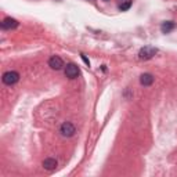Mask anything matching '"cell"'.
Returning a JSON list of instances; mask_svg holds the SVG:
<instances>
[{
  "mask_svg": "<svg viewBox=\"0 0 177 177\" xmlns=\"http://www.w3.org/2000/svg\"><path fill=\"white\" fill-rule=\"evenodd\" d=\"M18 25H20V22H18L15 18H11V17L4 18L3 22H2V28H3V29H7V31H10V29H15Z\"/></svg>",
  "mask_w": 177,
  "mask_h": 177,
  "instance_id": "8992f818",
  "label": "cell"
},
{
  "mask_svg": "<svg viewBox=\"0 0 177 177\" xmlns=\"http://www.w3.org/2000/svg\"><path fill=\"white\" fill-rule=\"evenodd\" d=\"M3 83L7 86H11V85H15V83L20 80V73L17 71H8L3 75Z\"/></svg>",
  "mask_w": 177,
  "mask_h": 177,
  "instance_id": "7a4b0ae2",
  "label": "cell"
},
{
  "mask_svg": "<svg viewBox=\"0 0 177 177\" xmlns=\"http://www.w3.org/2000/svg\"><path fill=\"white\" fill-rule=\"evenodd\" d=\"M140 83L143 86H151L154 83V76L151 73H143L140 76Z\"/></svg>",
  "mask_w": 177,
  "mask_h": 177,
  "instance_id": "ba28073f",
  "label": "cell"
},
{
  "mask_svg": "<svg viewBox=\"0 0 177 177\" xmlns=\"http://www.w3.org/2000/svg\"><path fill=\"white\" fill-rule=\"evenodd\" d=\"M157 53H158L157 47H154V46H144V47L140 48V51H138V58L143 60V61H147V60H151Z\"/></svg>",
  "mask_w": 177,
  "mask_h": 177,
  "instance_id": "6da1fadb",
  "label": "cell"
},
{
  "mask_svg": "<svg viewBox=\"0 0 177 177\" xmlns=\"http://www.w3.org/2000/svg\"><path fill=\"white\" fill-rule=\"evenodd\" d=\"M80 55H82V60L86 62V65H87V67H90V61H88L87 58H86V55L85 54H80Z\"/></svg>",
  "mask_w": 177,
  "mask_h": 177,
  "instance_id": "8fae6325",
  "label": "cell"
},
{
  "mask_svg": "<svg viewBox=\"0 0 177 177\" xmlns=\"http://www.w3.org/2000/svg\"><path fill=\"white\" fill-rule=\"evenodd\" d=\"M176 28V24H174L173 21H165L163 24L160 25V31L163 32V33H169V32H172Z\"/></svg>",
  "mask_w": 177,
  "mask_h": 177,
  "instance_id": "9c48e42d",
  "label": "cell"
},
{
  "mask_svg": "<svg viewBox=\"0 0 177 177\" xmlns=\"http://www.w3.org/2000/svg\"><path fill=\"white\" fill-rule=\"evenodd\" d=\"M48 67H50L51 69L60 71V69L64 67V61H62L61 57H58V55H53V57L48 60Z\"/></svg>",
  "mask_w": 177,
  "mask_h": 177,
  "instance_id": "5b68a950",
  "label": "cell"
},
{
  "mask_svg": "<svg viewBox=\"0 0 177 177\" xmlns=\"http://www.w3.org/2000/svg\"><path fill=\"white\" fill-rule=\"evenodd\" d=\"M130 7H132V2H130V0H127V2H125L123 4H120V6H119V10L120 11H127Z\"/></svg>",
  "mask_w": 177,
  "mask_h": 177,
  "instance_id": "30bf717a",
  "label": "cell"
},
{
  "mask_svg": "<svg viewBox=\"0 0 177 177\" xmlns=\"http://www.w3.org/2000/svg\"><path fill=\"white\" fill-rule=\"evenodd\" d=\"M65 75L68 76L69 79H76L79 76V67L76 64H73V62L67 64V67H65Z\"/></svg>",
  "mask_w": 177,
  "mask_h": 177,
  "instance_id": "277c9868",
  "label": "cell"
},
{
  "mask_svg": "<svg viewBox=\"0 0 177 177\" xmlns=\"http://www.w3.org/2000/svg\"><path fill=\"white\" fill-rule=\"evenodd\" d=\"M43 167L48 172L55 170V169H57V160H55L54 158H46V159L43 160Z\"/></svg>",
  "mask_w": 177,
  "mask_h": 177,
  "instance_id": "52a82bcc",
  "label": "cell"
},
{
  "mask_svg": "<svg viewBox=\"0 0 177 177\" xmlns=\"http://www.w3.org/2000/svg\"><path fill=\"white\" fill-rule=\"evenodd\" d=\"M61 134L64 137H72L73 134H75V132H76V129H75V126H73V123H71V122H64L61 125Z\"/></svg>",
  "mask_w": 177,
  "mask_h": 177,
  "instance_id": "3957f363",
  "label": "cell"
}]
</instances>
